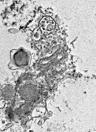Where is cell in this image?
I'll list each match as a JSON object with an SVG mask.
<instances>
[{"label": "cell", "instance_id": "1", "mask_svg": "<svg viewBox=\"0 0 96 132\" xmlns=\"http://www.w3.org/2000/svg\"><path fill=\"white\" fill-rule=\"evenodd\" d=\"M9 68L11 70L26 69L30 65L32 59L30 52L23 47L12 50L10 53Z\"/></svg>", "mask_w": 96, "mask_h": 132}, {"label": "cell", "instance_id": "2", "mask_svg": "<svg viewBox=\"0 0 96 132\" xmlns=\"http://www.w3.org/2000/svg\"><path fill=\"white\" fill-rule=\"evenodd\" d=\"M53 28V26L51 24H49L47 27V30L48 31H50L52 30Z\"/></svg>", "mask_w": 96, "mask_h": 132}]
</instances>
